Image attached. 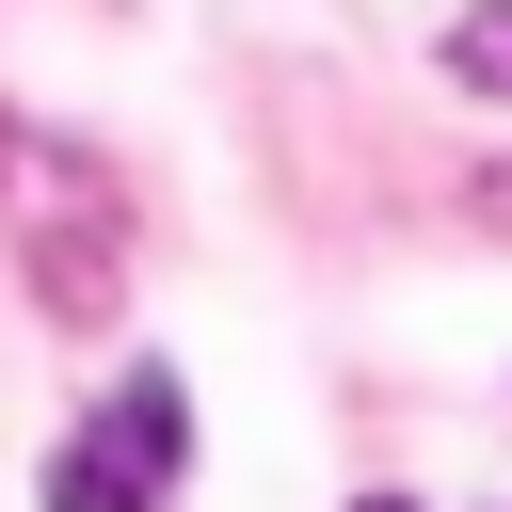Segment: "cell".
Returning <instances> with one entry per match:
<instances>
[{
  "mask_svg": "<svg viewBox=\"0 0 512 512\" xmlns=\"http://www.w3.org/2000/svg\"><path fill=\"white\" fill-rule=\"evenodd\" d=\"M192 464V384L176 368H128L64 448H48V512H160Z\"/></svg>",
  "mask_w": 512,
  "mask_h": 512,
  "instance_id": "obj_1",
  "label": "cell"
},
{
  "mask_svg": "<svg viewBox=\"0 0 512 512\" xmlns=\"http://www.w3.org/2000/svg\"><path fill=\"white\" fill-rule=\"evenodd\" d=\"M448 80L464 96H512V0H464L448 16Z\"/></svg>",
  "mask_w": 512,
  "mask_h": 512,
  "instance_id": "obj_2",
  "label": "cell"
},
{
  "mask_svg": "<svg viewBox=\"0 0 512 512\" xmlns=\"http://www.w3.org/2000/svg\"><path fill=\"white\" fill-rule=\"evenodd\" d=\"M352 512H416V496H352Z\"/></svg>",
  "mask_w": 512,
  "mask_h": 512,
  "instance_id": "obj_3",
  "label": "cell"
}]
</instances>
